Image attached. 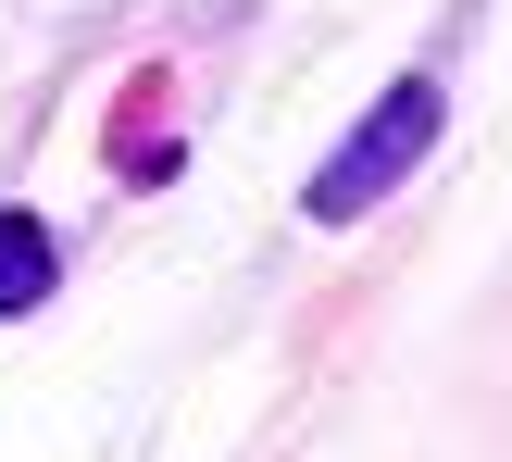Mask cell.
<instances>
[{
	"label": "cell",
	"mask_w": 512,
	"mask_h": 462,
	"mask_svg": "<svg viewBox=\"0 0 512 462\" xmlns=\"http://www.w3.org/2000/svg\"><path fill=\"white\" fill-rule=\"evenodd\" d=\"M438 125H450V88H438V75H400V88H388V100H375V113H363V125H350V138L313 163L300 213H313V225H363L375 200H388L400 175L438 150Z\"/></svg>",
	"instance_id": "1"
},
{
	"label": "cell",
	"mask_w": 512,
	"mask_h": 462,
	"mask_svg": "<svg viewBox=\"0 0 512 462\" xmlns=\"http://www.w3.org/2000/svg\"><path fill=\"white\" fill-rule=\"evenodd\" d=\"M50 275H63V250H50L38 213H0V313H38Z\"/></svg>",
	"instance_id": "2"
}]
</instances>
